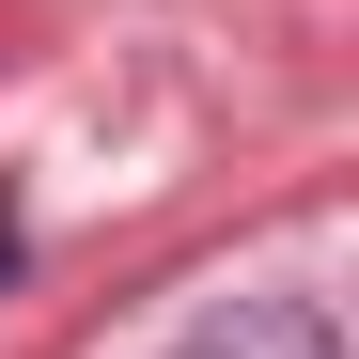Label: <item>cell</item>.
Returning a JSON list of instances; mask_svg holds the SVG:
<instances>
[{"label":"cell","instance_id":"obj_1","mask_svg":"<svg viewBox=\"0 0 359 359\" xmlns=\"http://www.w3.org/2000/svg\"><path fill=\"white\" fill-rule=\"evenodd\" d=\"M172 359H344V344H328L313 297H234V313H203Z\"/></svg>","mask_w":359,"mask_h":359}]
</instances>
